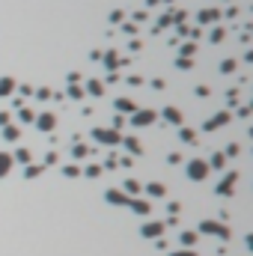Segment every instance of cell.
<instances>
[{
    "label": "cell",
    "mask_w": 253,
    "mask_h": 256,
    "mask_svg": "<svg viewBox=\"0 0 253 256\" xmlns=\"http://www.w3.org/2000/svg\"><path fill=\"white\" fill-rule=\"evenodd\" d=\"M92 140L107 143V146H116V143H122V134L116 128H92Z\"/></svg>",
    "instance_id": "obj_1"
},
{
    "label": "cell",
    "mask_w": 253,
    "mask_h": 256,
    "mask_svg": "<svg viewBox=\"0 0 253 256\" xmlns=\"http://www.w3.org/2000/svg\"><path fill=\"white\" fill-rule=\"evenodd\" d=\"M208 176V164H206V158H194V161H188V179L191 182H203Z\"/></svg>",
    "instance_id": "obj_2"
},
{
    "label": "cell",
    "mask_w": 253,
    "mask_h": 256,
    "mask_svg": "<svg viewBox=\"0 0 253 256\" xmlns=\"http://www.w3.org/2000/svg\"><path fill=\"white\" fill-rule=\"evenodd\" d=\"M200 230H203L206 235H218V238H230V227H224V224H218V221H203V224H200Z\"/></svg>",
    "instance_id": "obj_3"
},
{
    "label": "cell",
    "mask_w": 253,
    "mask_h": 256,
    "mask_svg": "<svg viewBox=\"0 0 253 256\" xmlns=\"http://www.w3.org/2000/svg\"><path fill=\"white\" fill-rule=\"evenodd\" d=\"M155 119H158V114H155V111H134V114H131V125H134V128L152 125Z\"/></svg>",
    "instance_id": "obj_4"
},
{
    "label": "cell",
    "mask_w": 253,
    "mask_h": 256,
    "mask_svg": "<svg viewBox=\"0 0 253 256\" xmlns=\"http://www.w3.org/2000/svg\"><path fill=\"white\" fill-rule=\"evenodd\" d=\"M235 182H238V173H235V170L227 173V176L221 179V185H218V194H221V197H230V194L235 191Z\"/></svg>",
    "instance_id": "obj_5"
},
{
    "label": "cell",
    "mask_w": 253,
    "mask_h": 256,
    "mask_svg": "<svg viewBox=\"0 0 253 256\" xmlns=\"http://www.w3.org/2000/svg\"><path fill=\"white\" fill-rule=\"evenodd\" d=\"M140 235H143V238H161V235H164V224H161V221H149V224H143Z\"/></svg>",
    "instance_id": "obj_6"
},
{
    "label": "cell",
    "mask_w": 253,
    "mask_h": 256,
    "mask_svg": "<svg viewBox=\"0 0 253 256\" xmlns=\"http://www.w3.org/2000/svg\"><path fill=\"white\" fill-rule=\"evenodd\" d=\"M104 200L111 203V206H128V200H131V197H128L125 191H119V188H111V191L104 194Z\"/></svg>",
    "instance_id": "obj_7"
},
{
    "label": "cell",
    "mask_w": 253,
    "mask_h": 256,
    "mask_svg": "<svg viewBox=\"0 0 253 256\" xmlns=\"http://www.w3.org/2000/svg\"><path fill=\"white\" fill-rule=\"evenodd\" d=\"M54 125H57L54 114H39V116H36V128H39V131H54Z\"/></svg>",
    "instance_id": "obj_8"
},
{
    "label": "cell",
    "mask_w": 253,
    "mask_h": 256,
    "mask_svg": "<svg viewBox=\"0 0 253 256\" xmlns=\"http://www.w3.org/2000/svg\"><path fill=\"white\" fill-rule=\"evenodd\" d=\"M161 116H164L170 125H179V128H182V111H179V107H164Z\"/></svg>",
    "instance_id": "obj_9"
},
{
    "label": "cell",
    "mask_w": 253,
    "mask_h": 256,
    "mask_svg": "<svg viewBox=\"0 0 253 256\" xmlns=\"http://www.w3.org/2000/svg\"><path fill=\"white\" fill-rule=\"evenodd\" d=\"M227 122H230V111H224V114H218V116H211L203 128H206V131H218V128H221V125H227Z\"/></svg>",
    "instance_id": "obj_10"
},
{
    "label": "cell",
    "mask_w": 253,
    "mask_h": 256,
    "mask_svg": "<svg viewBox=\"0 0 253 256\" xmlns=\"http://www.w3.org/2000/svg\"><path fill=\"white\" fill-rule=\"evenodd\" d=\"M143 191H146L152 200H155V197H158V200L167 197V185H161V182H149V185H143Z\"/></svg>",
    "instance_id": "obj_11"
},
{
    "label": "cell",
    "mask_w": 253,
    "mask_h": 256,
    "mask_svg": "<svg viewBox=\"0 0 253 256\" xmlns=\"http://www.w3.org/2000/svg\"><path fill=\"white\" fill-rule=\"evenodd\" d=\"M197 241H200V235H197L194 230H185V233H179V244H182V247H188V250H191V247H194Z\"/></svg>",
    "instance_id": "obj_12"
},
{
    "label": "cell",
    "mask_w": 253,
    "mask_h": 256,
    "mask_svg": "<svg viewBox=\"0 0 253 256\" xmlns=\"http://www.w3.org/2000/svg\"><path fill=\"white\" fill-rule=\"evenodd\" d=\"M15 167V161H12V155L9 152H0V179L3 176H9V170Z\"/></svg>",
    "instance_id": "obj_13"
},
{
    "label": "cell",
    "mask_w": 253,
    "mask_h": 256,
    "mask_svg": "<svg viewBox=\"0 0 253 256\" xmlns=\"http://www.w3.org/2000/svg\"><path fill=\"white\" fill-rule=\"evenodd\" d=\"M128 209L137 211V214H149V211H152V206H149L146 200H128Z\"/></svg>",
    "instance_id": "obj_14"
},
{
    "label": "cell",
    "mask_w": 253,
    "mask_h": 256,
    "mask_svg": "<svg viewBox=\"0 0 253 256\" xmlns=\"http://www.w3.org/2000/svg\"><path fill=\"white\" fill-rule=\"evenodd\" d=\"M125 194H131V200H134L137 194H143V185L137 179H125Z\"/></svg>",
    "instance_id": "obj_15"
},
{
    "label": "cell",
    "mask_w": 253,
    "mask_h": 256,
    "mask_svg": "<svg viewBox=\"0 0 253 256\" xmlns=\"http://www.w3.org/2000/svg\"><path fill=\"white\" fill-rule=\"evenodd\" d=\"M116 111H122V114H134V111H137V104H134L131 98H116Z\"/></svg>",
    "instance_id": "obj_16"
},
{
    "label": "cell",
    "mask_w": 253,
    "mask_h": 256,
    "mask_svg": "<svg viewBox=\"0 0 253 256\" xmlns=\"http://www.w3.org/2000/svg\"><path fill=\"white\" fill-rule=\"evenodd\" d=\"M12 90H15V78H0V98L9 95Z\"/></svg>",
    "instance_id": "obj_17"
},
{
    "label": "cell",
    "mask_w": 253,
    "mask_h": 256,
    "mask_svg": "<svg viewBox=\"0 0 253 256\" xmlns=\"http://www.w3.org/2000/svg\"><path fill=\"white\" fill-rule=\"evenodd\" d=\"M122 143H125V149H128V152H134V155H140V152H143V146H140V140H137V137H125Z\"/></svg>",
    "instance_id": "obj_18"
},
{
    "label": "cell",
    "mask_w": 253,
    "mask_h": 256,
    "mask_svg": "<svg viewBox=\"0 0 253 256\" xmlns=\"http://www.w3.org/2000/svg\"><path fill=\"white\" fill-rule=\"evenodd\" d=\"M87 93L90 95H101L104 93V84L101 81H87Z\"/></svg>",
    "instance_id": "obj_19"
},
{
    "label": "cell",
    "mask_w": 253,
    "mask_h": 256,
    "mask_svg": "<svg viewBox=\"0 0 253 256\" xmlns=\"http://www.w3.org/2000/svg\"><path fill=\"white\" fill-rule=\"evenodd\" d=\"M3 137L6 140H18L21 137V128L18 125H3Z\"/></svg>",
    "instance_id": "obj_20"
},
{
    "label": "cell",
    "mask_w": 253,
    "mask_h": 256,
    "mask_svg": "<svg viewBox=\"0 0 253 256\" xmlns=\"http://www.w3.org/2000/svg\"><path fill=\"white\" fill-rule=\"evenodd\" d=\"M206 164H208V170H211V167H218V170H221V167L227 164V155H224V152H218V155H211V161H206Z\"/></svg>",
    "instance_id": "obj_21"
},
{
    "label": "cell",
    "mask_w": 253,
    "mask_h": 256,
    "mask_svg": "<svg viewBox=\"0 0 253 256\" xmlns=\"http://www.w3.org/2000/svg\"><path fill=\"white\" fill-rule=\"evenodd\" d=\"M42 170H45L42 164H27V170H24V176H27V179H36V176H42Z\"/></svg>",
    "instance_id": "obj_22"
},
{
    "label": "cell",
    "mask_w": 253,
    "mask_h": 256,
    "mask_svg": "<svg viewBox=\"0 0 253 256\" xmlns=\"http://www.w3.org/2000/svg\"><path fill=\"white\" fill-rule=\"evenodd\" d=\"M200 21H203V24H211V21H218V12H214V9H206V12H200Z\"/></svg>",
    "instance_id": "obj_23"
},
{
    "label": "cell",
    "mask_w": 253,
    "mask_h": 256,
    "mask_svg": "<svg viewBox=\"0 0 253 256\" xmlns=\"http://www.w3.org/2000/svg\"><path fill=\"white\" fill-rule=\"evenodd\" d=\"M30 158H33V155H30V149H18L12 161H21V164H30Z\"/></svg>",
    "instance_id": "obj_24"
},
{
    "label": "cell",
    "mask_w": 253,
    "mask_h": 256,
    "mask_svg": "<svg viewBox=\"0 0 253 256\" xmlns=\"http://www.w3.org/2000/svg\"><path fill=\"white\" fill-rule=\"evenodd\" d=\"M179 137H182L185 143H194V140H197V134H194L191 128H179Z\"/></svg>",
    "instance_id": "obj_25"
},
{
    "label": "cell",
    "mask_w": 253,
    "mask_h": 256,
    "mask_svg": "<svg viewBox=\"0 0 253 256\" xmlns=\"http://www.w3.org/2000/svg\"><path fill=\"white\" fill-rule=\"evenodd\" d=\"M84 176H90V179H95V176H101V167H98V164H90V167L84 170Z\"/></svg>",
    "instance_id": "obj_26"
},
{
    "label": "cell",
    "mask_w": 253,
    "mask_h": 256,
    "mask_svg": "<svg viewBox=\"0 0 253 256\" xmlns=\"http://www.w3.org/2000/svg\"><path fill=\"white\" fill-rule=\"evenodd\" d=\"M104 66H107V69H116V66H119V60H116V54H114V51L104 57Z\"/></svg>",
    "instance_id": "obj_27"
},
{
    "label": "cell",
    "mask_w": 253,
    "mask_h": 256,
    "mask_svg": "<svg viewBox=\"0 0 253 256\" xmlns=\"http://www.w3.org/2000/svg\"><path fill=\"white\" fill-rule=\"evenodd\" d=\"M221 71H224V75H230V71H235V60H224V63H221Z\"/></svg>",
    "instance_id": "obj_28"
},
{
    "label": "cell",
    "mask_w": 253,
    "mask_h": 256,
    "mask_svg": "<svg viewBox=\"0 0 253 256\" xmlns=\"http://www.w3.org/2000/svg\"><path fill=\"white\" fill-rule=\"evenodd\" d=\"M63 173H66L69 179H75V176H81V170H78L75 164H69V167H63Z\"/></svg>",
    "instance_id": "obj_29"
},
{
    "label": "cell",
    "mask_w": 253,
    "mask_h": 256,
    "mask_svg": "<svg viewBox=\"0 0 253 256\" xmlns=\"http://www.w3.org/2000/svg\"><path fill=\"white\" fill-rule=\"evenodd\" d=\"M170 256H197V250H188V247H182V250H173Z\"/></svg>",
    "instance_id": "obj_30"
},
{
    "label": "cell",
    "mask_w": 253,
    "mask_h": 256,
    "mask_svg": "<svg viewBox=\"0 0 253 256\" xmlns=\"http://www.w3.org/2000/svg\"><path fill=\"white\" fill-rule=\"evenodd\" d=\"M69 95H71V98H84V90H81V87H69Z\"/></svg>",
    "instance_id": "obj_31"
},
{
    "label": "cell",
    "mask_w": 253,
    "mask_h": 256,
    "mask_svg": "<svg viewBox=\"0 0 253 256\" xmlns=\"http://www.w3.org/2000/svg\"><path fill=\"white\" fill-rule=\"evenodd\" d=\"M224 155H227V158H235V155H238V146H235V143L227 146V152H224Z\"/></svg>",
    "instance_id": "obj_32"
},
{
    "label": "cell",
    "mask_w": 253,
    "mask_h": 256,
    "mask_svg": "<svg viewBox=\"0 0 253 256\" xmlns=\"http://www.w3.org/2000/svg\"><path fill=\"white\" fill-rule=\"evenodd\" d=\"M221 39H224V30H221V27L211 30V42H221Z\"/></svg>",
    "instance_id": "obj_33"
},
{
    "label": "cell",
    "mask_w": 253,
    "mask_h": 256,
    "mask_svg": "<svg viewBox=\"0 0 253 256\" xmlns=\"http://www.w3.org/2000/svg\"><path fill=\"white\" fill-rule=\"evenodd\" d=\"M21 122H33V111H27V107H24V111H21Z\"/></svg>",
    "instance_id": "obj_34"
},
{
    "label": "cell",
    "mask_w": 253,
    "mask_h": 256,
    "mask_svg": "<svg viewBox=\"0 0 253 256\" xmlns=\"http://www.w3.org/2000/svg\"><path fill=\"white\" fill-rule=\"evenodd\" d=\"M90 149H87V146H75V158H84Z\"/></svg>",
    "instance_id": "obj_35"
},
{
    "label": "cell",
    "mask_w": 253,
    "mask_h": 256,
    "mask_svg": "<svg viewBox=\"0 0 253 256\" xmlns=\"http://www.w3.org/2000/svg\"><path fill=\"white\" fill-rule=\"evenodd\" d=\"M176 66H179V69H191V60H182V57H179V60H176Z\"/></svg>",
    "instance_id": "obj_36"
},
{
    "label": "cell",
    "mask_w": 253,
    "mask_h": 256,
    "mask_svg": "<svg viewBox=\"0 0 253 256\" xmlns=\"http://www.w3.org/2000/svg\"><path fill=\"white\" fill-rule=\"evenodd\" d=\"M36 95H39V98H51V90H45V87H42V90H36Z\"/></svg>",
    "instance_id": "obj_37"
},
{
    "label": "cell",
    "mask_w": 253,
    "mask_h": 256,
    "mask_svg": "<svg viewBox=\"0 0 253 256\" xmlns=\"http://www.w3.org/2000/svg\"><path fill=\"white\" fill-rule=\"evenodd\" d=\"M128 84H134V87H140V84H143V78H140V75H131V78H128Z\"/></svg>",
    "instance_id": "obj_38"
},
{
    "label": "cell",
    "mask_w": 253,
    "mask_h": 256,
    "mask_svg": "<svg viewBox=\"0 0 253 256\" xmlns=\"http://www.w3.org/2000/svg\"><path fill=\"white\" fill-rule=\"evenodd\" d=\"M0 125H9V114H0Z\"/></svg>",
    "instance_id": "obj_39"
}]
</instances>
